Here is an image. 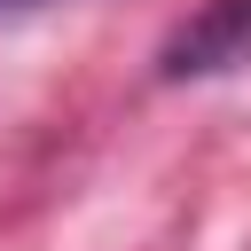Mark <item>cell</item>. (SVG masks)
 <instances>
[{"mask_svg":"<svg viewBox=\"0 0 251 251\" xmlns=\"http://www.w3.org/2000/svg\"><path fill=\"white\" fill-rule=\"evenodd\" d=\"M251 63V0H204L157 55V78H212Z\"/></svg>","mask_w":251,"mask_h":251,"instance_id":"cell-1","label":"cell"},{"mask_svg":"<svg viewBox=\"0 0 251 251\" xmlns=\"http://www.w3.org/2000/svg\"><path fill=\"white\" fill-rule=\"evenodd\" d=\"M0 8H47V0H0Z\"/></svg>","mask_w":251,"mask_h":251,"instance_id":"cell-2","label":"cell"}]
</instances>
